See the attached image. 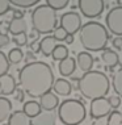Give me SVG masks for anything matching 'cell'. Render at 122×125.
I'll list each match as a JSON object with an SVG mask.
<instances>
[{"mask_svg": "<svg viewBox=\"0 0 122 125\" xmlns=\"http://www.w3.org/2000/svg\"><path fill=\"white\" fill-rule=\"evenodd\" d=\"M55 76L47 63L33 61L26 63L19 73V83L26 95L39 99L43 94L53 90Z\"/></svg>", "mask_w": 122, "mask_h": 125, "instance_id": "6da1fadb", "label": "cell"}, {"mask_svg": "<svg viewBox=\"0 0 122 125\" xmlns=\"http://www.w3.org/2000/svg\"><path fill=\"white\" fill-rule=\"evenodd\" d=\"M110 88V82L108 76L101 71H87L77 79V90L85 99L93 100L105 97Z\"/></svg>", "mask_w": 122, "mask_h": 125, "instance_id": "7a4b0ae2", "label": "cell"}, {"mask_svg": "<svg viewBox=\"0 0 122 125\" xmlns=\"http://www.w3.org/2000/svg\"><path fill=\"white\" fill-rule=\"evenodd\" d=\"M79 38L83 48L88 52H101L109 41L108 29L96 21H88L79 29Z\"/></svg>", "mask_w": 122, "mask_h": 125, "instance_id": "3957f363", "label": "cell"}, {"mask_svg": "<svg viewBox=\"0 0 122 125\" xmlns=\"http://www.w3.org/2000/svg\"><path fill=\"white\" fill-rule=\"evenodd\" d=\"M32 25L38 34H49L56 28V11L50 5H38L32 12Z\"/></svg>", "mask_w": 122, "mask_h": 125, "instance_id": "277c9868", "label": "cell"}, {"mask_svg": "<svg viewBox=\"0 0 122 125\" xmlns=\"http://www.w3.org/2000/svg\"><path fill=\"white\" fill-rule=\"evenodd\" d=\"M58 107V117L64 125H80L87 117L85 105L79 100L67 99Z\"/></svg>", "mask_w": 122, "mask_h": 125, "instance_id": "5b68a950", "label": "cell"}, {"mask_svg": "<svg viewBox=\"0 0 122 125\" xmlns=\"http://www.w3.org/2000/svg\"><path fill=\"white\" fill-rule=\"evenodd\" d=\"M106 29L116 36H122V5L112 8L105 19Z\"/></svg>", "mask_w": 122, "mask_h": 125, "instance_id": "8992f818", "label": "cell"}, {"mask_svg": "<svg viewBox=\"0 0 122 125\" xmlns=\"http://www.w3.org/2000/svg\"><path fill=\"white\" fill-rule=\"evenodd\" d=\"M79 9L85 17L94 19L104 12V0H79Z\"/></svg>", "mask_w": 122, "mask_h": 125, "instance_id": "52a82bcc", "label": "cell"}, {"mask_svg": "<svg viewBox=\"0 0 122 125\" xmlns=\"http://www.w3.org/2000/svg\"><path fill=\"white\" fill-rule=\"evenodd\" d=\"M60 26L68 34H75L81 28V17L76 12H67L60 17Z\"/></svg>", "mask_w": 122, "mask_h": 125, "instance_id": "ba28073f", "label": "cell"}, {"mask_svg": "<svg viewBox=\"0 0 122 125\" xmlns=\"http://www.w3.org/2000/svg\"><path fill=\"white\" fill-rule=\"evenodd\" d=\"M112 112V107L108 99L105 97H99V99L91 100L89 113L92 119H99V117H105Z\"/></svg>", "mask_w": 122, "mask_h": 125, "instance_id": "9c48e42d", "label": "cell"}, {"mask_svg": "<svg viewBox=\"0 0 122 125\" xmlns=\"http://www.w3.org/2000/svg\"><path fill=\"white\" fill-rule=\"evenodd\" d=\"M56 115L53 111H41L37 116L32 117V125H55Z\"/></svg>", "mask_w": 122, "mask_h": 125, "instance_id": "30bf717a", "label": "cell"}, {"mask_svg": "<svg viewBox=\"0 0 122 125\" xmlns=\"http://www.w3.org/2000/svg\"><path fill=\"white\" fill-rule=\"evenodd\" d=\"M0 87H1V94L0 95L9 96V95L15 94V90L17 87V84H16V80L12 75L4 74V75L0 76Z\"/></svg>", "mask_w": 122, "mask_h": 125, "instance_id": "8fae6325", "label": "cell"}, {"mask_svg": "<svg viewBox=\"0 0 122 125\" xmlns=\"http://www.w3.org/2000/svg\"><path fill=\"white\" fill-rule=\"evenodd\" d=\"M39 105L43 111H53L59 105V99L55 94L49 91L39 97Z\"/></svg>", "mask_w": 122, "mask_h": 125, "instance_id": "7c38bea8", "label": "cell"}, {"mask_svg": "<svg viewBox=\"0 0 122 125\" xmlns=\"http://www.w3.org/2000/svg\"><path fill=\"white\" fill-rule=\"evenodd\" d=\"M58 70L62 76H70L75 73L76 70V61L72 57H66V58L59 61Z\"/></svg>", "mask_w": 122, "mask_h": 125, "instance_id": "4fadbf2b", "label": "cell"}, {"mask_svg": "<svg viewBox=\"0 0 122 125\" xmlns=\"http://www.w3.org/2000/svg\"><path fill=\"white\" fill-rule=\"evenodd\" d=\"M93 57L89 53H87V52H81L77 54V58H76V65L77 67L81 70L83 73H87V71H89L91 69H92V66H93Z\"/></svg>", "mask_w": 122, "mask_h": 125, "instance_id": "5bb4252c", "label": "cell"}, {"mask_svg": "<svg viewBox=\"0 0 122 125\" xmlns=\"http://www.w3.org/2000/svg\"><path fill=\"white\" fill-rule=\"evenodd\" d=\"M8 125H32V120L24 111H16L8 117Z\"/></svg>", "mask_w": 122, "mask_h": 125, "instance_id": "9a60e30c", "label": "cell"}, {"mask_svg": "<svg viewBox=\"0 0 122 125\" xmlns=\"http://www.w3.org/2000/svg\"><path fill=\"white\" fill-rule=\"evenodd\" d=\"M53 90L56 95H60V96H68L71 92H72V86L68 80L66 79H58L54 82V86H53Z\"/></svg>", "mask_w": 122, "mask_h": 125, "instance_id": "2e32d148", "label": "cell"}, {"mask_svg": "<svg viewBox=\"0 0 122 125\" xmlns=\"http://www.w3.org/2000/svg\"><path fill=\"white\" fill-rule=\"evenodd\" d=\"M55 41L56 40L54 38L53 36L43 37V38L39 41V52L42 53L45 57H50L51 53H53V50H54V48H55Z\"/></svg>", "mask_w": 122, "mask_h": 125, "instance_id": "e0dca14e", "label": "cell"}, {"mask_svg": "<svg viewBox=\"0 0 122 125\" xmlns=\"http://www.w3.org/2000/svg\"><path fill=\"white\" fill-rule=\"evenodd\" d=\"M12 113V103L5 96H0V124L8 120V117Z\"/></svg>", "mask_w": 122, "mask_h": 125, "instance_id": "ac0fdd59", "label": "cell"}, {"mask_svg": "<svg viewBox=\"0 0 122 125\" xmlns=\"http://www.w3.org/2000/svg\"><path fill=\"white\" fill-rule=\"evenodd\" d=\"M101 61L104 62L105 66L108 67H114L120 63V58H118V54L116 52L110 49H104L103 54H101Z\"/></svg>", "mask_w": 122, "mask_h": 125, "instance_id": "d6986e66", "label": "cell"}, {"mask_svg": "<svg viewBox=\"0 0 122 125\" xmlns=\"http://www.w3.org/2000/svg\"><path fill=\"white\" fill-rule=\"evenodd\" d=\"M26 29H28V25H26V21L24 19H13L8 26V32L11 34L26 33Z\"/></svg>", "mask_w": 122, "mask_h": 125, "instance_id": "ffe728a7", "label": "cell"}, {"mask_svg": "<svg viewBox=\"0 0 122 125\" xmlns=\"http://www.w3.org/2000/svg\"><path fill=\"white\" fill-rule=\"evenodd\" d=\"M22 111H24V112H25L26 115H28L30 119H32V117L37 116V115H38L41 111H42V108H41V105H39L38 101L30 100V101H26V103H24Z\"/></svg>", "mask_w": 122, "mask_h": 125, "instance_id": "44dd1931", "label": "cell"}, {"mask_svg": "<svg viewBox=\"0 0 122 125\" xmlns=\"http://www.w3.org/2000/svg\"><path fill=\"white\" fill-rule=\"evenodd\" d=\"M112 86H113L114 92L117 94L120 97H122V67L112 78Z\"/></svg>", "mask_w": 122, "mask_h": 125, "instance_id": "7402d4cb", "label": "cell"}, {"mask_svg": "<svg viewBox=\"0 0 122 125\" xmlns=\"http://www.w3.org/2000/svg\"><path fill=\"white\" fill-rule=\"evenodd\" d=\"M8 61L9 63H13V65H16V63H20L21 61L24 59V53L22 50L20 48H15V49H11L8 53Z\"/></svg>", "mask_w": 122, "mask_h": 125, "instance_id": "603a6c76", "label": "cell"}, {"mask_svg": "<svg viewBox=\"0 0 122 125\" xmlns=\"http://www.w3.org/2000/svg\"><path fill=\"white\" fill-rule=\"evenodd\" d=\"M51 57L55 61H60V59L66 58V57H68V49H67V46L55 45V48H54L53 53H51Z\"/></svg>", "mask_w": 122, "mask_h": 125, "instance_id": "cb8c5ba5", "label": "cell"}, {"mask_svg": "<svg viewBox=\"0 0 122 125\" xmlns=\"http://www.w3.org/2000/svg\"><path fill=\"white\" fill-rule=\"evenodd\" d=\"M8 1L11 3V5L26 9V8H32V7H34L36 4H38L39 0H8Z\"/></svg>", "mask_w": 122, "mask_h": 125, "instance_id": "d4e9b609", "label": "cell"}, {"mask_svg": "<svg viewBox=\"0 0 122 125\" xmlns=\"http://www.w3.org/2000/svg\"><path fill=\"white\" fill-rule=\"evenodd\" d=\"M68 1L70 0H46V4L50 5L55 11H60L68 5Z\"/></svg>", "mask_w": 122, "mask_h": 125, "instance_id": "484cf974", "label": "cell"}, {"mask_svg": "<svg viewBox=\"0 0 122 125\" xmlns=\"http://www.w3.org/2000/svg\"><path fill=\"white\" fill-rule=\"evenodd\" d=\"M9 70V61L3 52H0V76L8 73Z\"/></svg>", "mask_w": 122, "mask_h": 125, "instance_id": "4316f807", "label": "cell"}, {"mask_svg": "<svg viewBox=\"0 0 122 125\" xmlns=\"http://www.w3.org/2000/svg\"><path fill=\"white\" fill-rule=\"evenodd\" d=\"M12 41L17 46H25L28 43V36L26 33H19V34H13Z\"/></svg>", "mask_w": 122, "mask_h": 125, "instance_id": "83f0119b", "label": "cell"}, {"mask_svg": "<svg viewBox=\"0 0 122 125\" xmlns=\"http://www.w3.org/2000/svg\"><path fill=\"white\" fill-rule=\"evenodd\" d=\"M109 124L110 125H118L122 123V113L118 112V111H114V112L109 113Z\"/></svg>", "mask_w": 122, "mask_h": 125, "instance_id": "f1b7e54d", "label": "cell"}, {"mask_svg": "<svg viewBox=\"0 0 122 125\" xmlns=\"http://www.w3.org/2000/svg\"><path fill=\"white\" fill-rule=\"evenodd\" d=\"M68 34V33L64 30L62 26H58V28L54 29V33H53V37L56 40V41H64V38H66V36Z\"/></svg>", "mask_w": 122, "mask_h": 125, "instance_id": "f546056e", "label": "cell"}, {"mask_svg": "<svg viewBox=\"0 0 122 125\" xmlns=\"http://www.w3.org/2000/svg\"><path fill=\"white\" fill-rule=\"evenodd\" d=\"M108 101H109L112 109H117V108L121 105V97L118 96L117 94H116V95H113V96H110L109 99H108Z\"/></svg>", "mask_w": 122, "mask_h": 125, "instance_id": "4dcf8cb0", "label": "cell"}, {"mask_svg": "<svg viewBox=\"0 0 122 125\" xmlns=\"http://www.w3.org/2000/svg\"><path fill=\"white\" fill-rule=\"evenodd\" d=\"M11 3L8 0H0V16L5 15L8 11H11Z\"/></svg>", "mask_w": 122, "mask_h": 125, "instance_id": "1f68e13d", "label": "cell"}, {"mask_svg": "<svg viewBox=\"0 0 122 125\" xmlns=\"http://www.w3.org/2000/svg\"><path fill=\"white\" fill-rule=\"evenodd\" d=\"M9 42H11V38H9L7 34H4V33H0V49L5 48Z\"/></svg>", "mask_w": 122, "mask_h": 125, "instance_id": "d6a6232c", "label": "cell"}, {"mask_svg": "<svg viewBox=\"0 0 122 125\" xmlns=\"http://www.w3.org/2000/svg\"><path fill=\"white\" fill-rule=\"evenodd\" d=\"M15 92H16V100H17L19 103H24V97H25V92H24V90L16 87Z\"/></svg>", "mask_w": 122, "mask_h": 125, "instance_id": "836d02e7", "label": "cell"}, {"mask_svg": "<svg viewBox=\"0 0 122 125\" xmlns=\"http://www.w3.org/2000/svg\"><path fill=\"white\" fill-rule=\"evenodd\" d=\"M92 125H110V124H109V119H106V116H105V117H99V119H94V121H93Z\"/></svg>", "mask_w": 122, "mask_h": 125, "instance_id": "e575fe53", "label": "cell"}, {"mask_svg": "<svg viewBox=\"0 0 122 125\" xmlns=\"http://www.w3.org/2000/svg\"><path fill=\"white\" fill-rule=\"evenodd\" d=\"M112 43H113V46H114L117 50H121V49H122V37H121V36L116 37V38L112 41Z\"/></svg>", "mask_w": 122, "mask_h": 125, "instance_id": "d590c367", "label": "cell"}, {"mask_svg": "<svg viewBox=\"0 0 122 125\" xmlns=\"http://www.w3.org/2000/svg\"><path fill=\"white\" fill-rule=\"evenodd\" d=\"M29 48L32 49L34 53H38V52H39V43H37L36 40H33V41L29 43Z\"/></svg>", "mask_w": 122, "mask_h": 125, "instance_id": "8d00e7d4", "label": "cell"}, {"mask_svg": "<svg viewBox=\"0 0 122 125\" xmlns=\"http://www.w3.org/2000/svg\"><path fill=\"white\" fill-rule=\"evenodd\" d=\"M25 57H26V62H30V61H32V62H33V61H36V57H34V53H33V52H28V53H26L25 54Z\"/></svg>", "mask_w": 122, "mask_h": 125, "instance_id": "74e56055", "label": "cell"}, {"mask_svg": "<svg viewBox=\"0 0 122 125\" xmlns=\"http://www.w3.org/2000/svg\"><path fill=\"white\" fill-rule=\"evenodd\" d=\"M13 19H24V12H21V11H15L13 12Z\"/></svg>", "mask_w": 122, "mask_h": 125, "instance_id": "f35d334b", "label": "cell"}, {"mask_svg": "<svg viewBox=\"0 0 122 125\" xmlns=\"http://www.w3.org/2000/svg\"><path fill=\"white\" fill-rule=\"evenodd\" d=\"M64 42H66L67 45H71V43L74 42V34H67L66 38H64Z\"/></svg>", "mask_w": 122, "mask_h": 125, "instance_id": "ab89813d", "label": "cell"}, {"mask_svg": "<svg viewBox=\"0 0 122 125\" xmlns=\"http://www.w3.org/2000/svg\"><path fill=\"white\" fill-rule=\"evenodd\" d=\"M37 34H38V32H36V30L33 29V32H30V34H29V38L30 40H36L37 38Z\"/></svg>", "mask_w": 122, "mask_h": 125, "instance_id": "60d3db41", "label": "cell"}, {"mask_svg": "<svg viewBox=\"0 0 122 125\" xmlns=\"http://www.w3.org/2000/svg\"><path fill=\"white\" fill-rule=\"evenodd\" d=\"M0 94H1V87H0Z\"/></svg>", "mask_w": 122, "mask_h": 125, "instance_id": "b9f144b4", "label": "cell"}]
</instances>
